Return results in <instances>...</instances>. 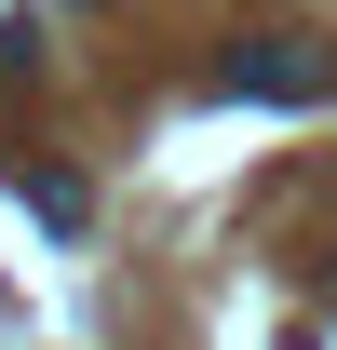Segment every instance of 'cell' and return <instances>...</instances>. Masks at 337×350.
<instances>
[{"instance_id": "2", "label": "cell", "mask_w": 337, "mask_h": 350, "mask_svg": "<svg viewBox=\"0 0 337 350\" xmlns=\"http://www.w3.org/2000/svg\"><path fill=\"white\" fill-rule=\"evenodd\" d=\"M27 202H41L54 229H82V216H95V189H82V175H68V162H27Z\"/></svg>"}, {"instance_id": "1", "label": "cell", "mask_w": 337, "mask_h": 350, "mask_svg": "<svg viewBox=\"0 0 337 350\" xmlns=\"http://www.w3.org/2000/svg\"><path fill=\"white\" fill-rule=\"evenodd\" d=\"M324 81H337V54H324V41H297V27H256V41L216 54V94H243V108H310Z\"/></svg>"}]
</instances>
